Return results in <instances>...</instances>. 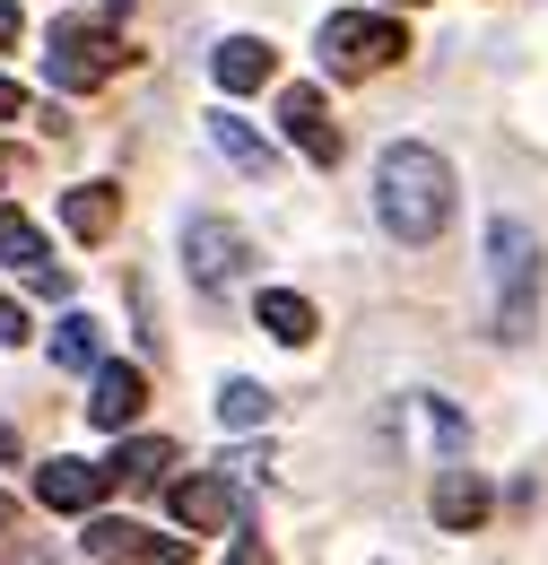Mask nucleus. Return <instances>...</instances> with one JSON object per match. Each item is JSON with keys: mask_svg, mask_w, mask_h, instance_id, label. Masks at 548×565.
<instances>
[{"mask_svg": "<svg viewBox=\"0 0 548 565\" xmlns=\"http://www.w3.org/2000/svg\"><path fill=\"white\" fill-rule=\"evenodd\" d=\"M0 262H9V270H27L44 296H62V287H70L62 270L44 262V235H35V217H27V210H0Z\"/></svg>", "mask_w": 548, "mask_h": 565, "instance_id": "6e6552de", "label": "nucleus"}, {"mask_svg": "<svg viewBox=\"0 0 548 565\" xmlns=\"http://www.w3.org/2000/svg\"><path fill=\"white\" fill-rule=\"evenodd\" d=\"M183 262H192V287L226 296V287L244 279V235H235L226 217H192V226H183Z\"/></svg>", "mask_w": 548, "mask_h": 565, "instance_id": "20e7f679", "label": "nucleus"}, {"mask_svg": "<svg viewBox=\"0 0 548 565\" xmlns=\"http://www.w3.org/2000/svg\"><path fill=\"white\" fill-rule=\"evenodd\" d=\"M314 53H323V71L331 78H366V71H392L401 53H410V35L392 26V18H331L323 35H314Z\"/></svg>", "mask_w": 548, "mask_h": 565, "instance_id": "7ed1b4c3", "label": "nucleus"}, {"mask_svg": "<svg viewBox=\"0 0 548 565\" xmlns=\"http://www.w3.org/2000/svg\"><path fill=\"white\" fill-rule=\"evenodd\" d=\"M9 513H18V504H9V495H0V531H9Z\"/></svg>", "mask_w": 548, "mask_h": 565, "instance_id": "5701e85b", "label": "nucleus"}, {"mask_svg": "<svg viewBox=\"0 0 548 565\" xmlns=\"http://www.w3.org/2000/svg\"><path fill=\"white\" fill-rule=\"evenodd\" d=\"M487 504H496V495H487L479 470H435V522H444V531H479Z\"/></svg>", "mask_w": 548, "mask_h": 565, "instance_id": "1a4fd4ad", "label": "nucleus"}, {"mask_svg": "<svg viewBox=\"0 0 548 565\" xmlns=\"http://www.w3.org/2000/svg\"><path fill=\"white\" fill-rule=\"evenodd\" d=\"M166 470H175V444H166V435H157V444H123V461H114L123 488H157Z\"/></svg>", "mask_w": 548, "mask_h": 565, "instance_id": "6ab92c4d", "label": "nucleus"}, {"mask_svg": "<svg viewBox=\"0 0 548 565\" xmlns=\"http://www.w3.org/2000/svg\"><path fill=\"white\" fill-rule=\"evenodd\" d=\"M18 340H35V322H27V305L0 296V349H18Z\"/></svg>", "mask_w": 548, "mask_h": 565, "instance_id": "aec40b11", "label": "nucleus"}, {"mask_svg": "<svg viewBox=\"0 0 548 565\" xmlns=\"http://www.w3.org/2000/svg\"><path fill=\"white\" fill-rule=\"evenodd\" d=\"M123 62V44L105 35V26H53V87H96V78Z\"/></svg>", "mask_w": 548, "mask_h": 565, "instance_id": "39448f33", "label": "nucleus"}, {"mask_svg": "<svg viewBox=\"0 0 548 565\" xmlns=\"http://www.w3.org/2000/svg\"><path fill=\"white\" fill-rule=\"evenodd\" d=\"M209 148H218V157H226L235 174H271V148L253 140V131H244L235 114H218V122H209Z\"/></svg>", "mask_w": 548, "mask_h": 565, "instance_id": "f3484780", "label": "nucleus"}, {"mask_svg": "<svg viewBox=\"0 0 548 565\" xmlns=\"http://www.w3.org/2000/svg\"><path fill=\"white\" fill-rule=\"evenodd\" d=\"M262 331H271L278 349H305V340H314V305L287 296V287H271V296H262Z\"/></svg>", "mask_w": 548, "mask_h": 565, "instance_id": "dca6fc26", "label": "nucleus"}, {"mask_svg": "<svg viewBox=\"0 0 548 565\" xmlns=\"http://www.w3.org/2000/svg\"><path fill=\"white\" fill-rule=\"evenodd\" d=\"M209 78H218L226 96H244V87H262V78H271V44H262V35H226V44L209 53Z\"/></svg>", "mask_w": 548, "mask_h": 565, "instance_id": "9d476101", "label": "nucleus"}, {"mask_svg": "<svg viewBox=\"0 0 548 565\" xmlns=\"http://www.w3.org/2000/svg\"><path fill=\"white\" fill-rule=\"evenodd\" d=\"M62 217H70V235H87V244H96V235H114L123 201H114V183H78V192L62 201Z\"/></svg>", "mask_w": 548, "mask_h": 565, "instance_id": "ddd939ff", "label": "nucleus"}, {"mask_svg": "<svg viewBox=\"0 0 548 565\" xmlns=\"http://www.w3.org/2000/svg\"><path fill=\"white\" fill-rule=\"evenodd\" d=\"M27 35V18H18V0H0V44H18Z\"/></svg>", "mask_w": 548, "mask_h": 565, "instance_id": "412c9836", "label": "nucleus"}, {"mask_svg": "<svg viewBox=\"0 0 548 565\" xmlns=\"http://www.w3.org/2000/svg\"><path fill=\"white\" fill-rule=\"evenodd\" d=\"M218 426H271V383H253V374L218 383Z\"/></svg>", "mask_w": 548, "mask_h": 565, "instance_id": "a211bd4d", "label": "nucleus"}, {"mask_svg": "<svg viewBox=\"0 0 548 565\" xmlns=\"http://www.w3.org/2000/svg\"><path fill=\"white\" fill-rule=\"evenodd\" d=\"M78 548H87V557H183V548H157L148 531H131V522H87Z\"/></svg>", "mask_w": 548, "mask_h": 565, "instance_id": "4468645a", "label": "nucleus"}, {"mask_svg": "<svg viewBox=\"0 0 548 565\" xmlns=\"http://www.w3.org/2000/svg\"><path fill=\"white\" fill-rule=\"evenodd\" d=\"M278 140L305 148L314 166H340V131L323 114V87H278Z\"/></svg>", "mask_w": 548, "mask_h": 565, "instance_id": "423d86ee", "label": "nucleus"}, {"mask_svg": "<svg viewBox=\"0 0 548 565\" xmlns=\"http://www.w3.org/2000/svg\"><path fill=\"white\" fill-rule=\"evenodd\" d=\"M401 9H418V0H401Z\"/></svg>", "mask_w": 548, "mask_h": 565, "instance_id": "a878e982", "label": "nucleus"}, {"mask_svg": "<svg viewBox=\"0 0 548 565\" xmlns=\"http://www.w3.org/2000/svg\"><path fill=\"white\" fill-rule=\"evenodd\" d=\"M375 210L383 226L401 235V244H435L444 235V217H453V166L435 157V148H383V166H375Z\"/></svg>", "mask_w": 548, "mask_h": 565, "instance_id": "f257e3e1", "label": "nucleus"}, {"mask_svg": "<svg viewBox=\"0 0 548 565\" xmlns=\"http://www.w3.org/2000/svg\"><path fill=\"white\" fill-rule=\"evenodd\" d=\"M487 279H496V340L540 331V235L523 217H487Z\"/></svg>", "mask_w": 548, "mask_h": 565, "instance_id": "f03ea898", "label": "nucleus"}, {"mask_svg": "<svg viewBox=\"0 0 548 565\" xmlns=\"http://www.w3.org/2000/svg\"><path fill=\"white\" fill-rule=\"evenodd\" d=\"M175 522L183 531H226V513H235V495H226V479H175Z\"/></svg>", "mask_w": 548, "mask_h": 565, "instance_id": "f8f14e48", "label": "nucleus"}, {"mask_svg": "<svg viewBox=\"0 0 548 565\" xmlns=\"http://www.w3.org/2000/svg\"><path fill=\"white\" fill-rule=\"evenodd\" d=\"M27 114V96H18V78H0V122H18Z\"/></svg>", "mask_w": 548, "mask_h": 565, "instance_id": "4be33fe9", "label": "nucleus"}, {"mask_svg": "<svg viewBox=\"0 0 548 565\" xmlns=\"http://www.w3.org/2000/svg\"><path fill=\"white\" fill-rule=\"evenodd\" d=\"M114 9H131V0H114Z\"/></svg>", "mask_w": 548, "mask_h": 565, "instance_id": "393cba45", "label": "nucleus"}, {"mask_svg": "<svg viewBox=\"0 0 548 565\" xmlns=\"http://www.w3.org/2000/svg\"><path fill=\"white\" fill-rule=\"evenodd\" d=\"M44 349H53V365H62V374H87V365H105V331H96L87 313H70Z\"/></svg>", "mask_w": 548, "mask_h": 565, "instance_id": "2eb2a0df", "label": "nucleus"}, {"mask_svg": "<svg viewBox=\"0 0 548 565\" xmlns=\"http://www.w3.org/2000/svg\"><path fill=\"white\" fill-rule=\"evenodd\" d=\"M0 174H9V157H0Z\"/></svg>", "mask_w": 548, "mask_h": 565, "instance_id": "b1692460", "label": "nucleus"}, {"mask_svg": "<svg viewBox=\"0 0 548 565\" xmlns=\"http://www.w3.org/2000/svg\"><path fill=\"white\" fill-rule=\"evenodd\" d=\"M139 401H148L139 365H96V401H87V418H96V426H131Z\"/></svg>", "mask_w": 548, "mask_h": 565, "instance_id": "9b49d317", "label": "nucleus"}, {"mask_svg": "<svg viewBox=\"0 0 548 565\" xmlns=\"http://www.w3.org/2000/svg\"><path fill=\"white\" fill-rule=\"evenodd\" d=\"M105 488H114V470H96V461H44V479H35V495L53 513H96Z\"/></svg>", "mask_w": 548, "mask_h": 565, "instance_id": "0eeeda50", "label": "nucleus"}]
</instances>
